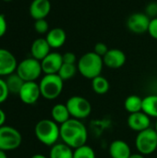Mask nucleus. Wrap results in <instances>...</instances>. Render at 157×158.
<instances>
[{"instance_id":"nucleus-1","label":"nucleus","mask_w":157,"mask_h":158,"mask_svg":"<svg viewBox=\"0 0 157 158\" xmlns=\"http://www.w3.org/2000/svg\"><path fill=\"white\" fill-rule=\"evenodd\" d=\"M60 139L62 140V143L72 149H76L86 144L88 131L81 120L69 118L60 125Z\"/></svg>"},{"instance_id":"nucleus-2","label":"nucleus","mask_w":157,"mask_h":158,"mask_svg":"<svg viewBox=\"0 0 157 158\" xmlns=\"http://www.w3.org/2000/svg\"><path fill=\"white\" fill-rule=\"evenodd\" d=\"M103 67V57L95 54L93 51L85 53L77 62L78 71L82 77L88 80H93L100 76Z\"/></svg>"},{"instance_id":"nucleus-3","label":"nucleus","mask_w":157,"mask_h":158,"mask_svg":"<svg viewBox=\"0 0 157 158\" xmlns=\"http://www.w3.org/2000/svg\"><path fill=\"white\" fill-rule=\"evenodd\" d=\"M34 134L40 143L51 147L60 138V126L53 119H42L36 123Z\"/></svg>"},{"instance_id":"nucleus-4","label":"nucleus","mask_w":157,"mask_h":158,"mask_svg":"<svg viewBox=\"0 0 157 158\" xmlns=\"http://www.w3.org/2000/svg\"><path fill=\"white\" fill-rule=\"evenodd\" d=\"M41 95L46 100L57 98L64 87V81L58 74H44L39 82Z\"/></svg>"},{"instance_id":"nucleus-5","label":"nucleus","mask_w":157,"mask_h":158,"mask_svg":"<svg viewBox=\"0 0 157 158\" xmlns=\"http://www.w3.org/2000/svg\"><path fill=\"white\" fill-rule=\"evenodd\" d=\"M135 146L137 151L143 155L148 156L155 153L157 149V132L155 129L148 128L141 132L135 139Z\"/></svg>"},{"instance_id":"nucleus-6","label":"nucleus","mask_w":157,"mask_h":158,"mask_svg":"<svg viewBox=\"0 0 157 158\" xmlns=\"http://www.w3.org/2000/svg\"><path fill=\"white\" fill-rule=\"evenodd\" d=\"M42 65L41 61L29 57L21 60L17 67L16 73L24 81H35L42 74Z\"/></svg>"},{"instance_id":"nucleus-7","label":"nucleus","mask_w":157,"mask_h":158,"mask_svg":"<svg viewBox=\"0 0 157 158\" xmlns=\"http://www.w3.org/2000/svg\"><path fill=\"white\" fill-rule=\"evenodd\" d=\"M66 106L72 118L84 119L92 113V105L88 99L80 95H74L68 99Z\"/></svg>"},{"instance_id":"nucleus-8","label":"nucleus","mask_w":157,"mask_h":158,"mask_svg":"<svg viewBox=\"0 0 157 158\" xmlns=\"http://www.w3.org/2000/svg\"><path fill=\"white\" fill-rule=\"evenodd\" d=\"M22 142L20 132L11 126L0 127V150L12 151L19 148Z\"/></svg>"},{"instance_id":"nucleus-9","label":"nucleus","mask_w":157,"mask_h":158,"mask_svg":"<svg viewBox=\"0 0 157 158\" xmlns=\"http://www.w3.org/2000/svg\"><path fill=\"white\" fill-rule=\"evenodd\" d=\"M151 19L142 12H136L131 14L127 19V26L129 30L134 33L141 34L148 31Z\"/></svg>"},{"instance_id":"nucleus-10","label":"nucleus","mask_w":157,"mask_h":158,"mask_svg":"<svg viewBox=\"0 0 157 158\" xmlns=\"http://www.w3.org/2000/svg\"><path fill=\"white\" fill-rule=\"evenodd\" d=\"M19 99L26 105H34L40 98L41 91L36 81H25L19 94Z\"/></svg>"},{"instance_id":"nucleus-11","label":"nucleus","mask_w":157,"mask_h":158,"mask_svg":"<svg viewBox=\"0 0 157 158\" xmlns=\"http://www.w3.org/2000/svg\"><path fill=\"white\" fill-rule=\"evenodd\" d=\"M18 62L15 56L5 48H0V77L16 72Z\"/></svg>"},{"instance_id":"nucleus-12","label":"nucleus","mask_w":157,"mask_h":158,"mask_svg":"<svg viewBox=\"0 0 157 158\" xmlns=\"http://www.w3.org/2000/svg\"><path fill=\"white\" fill-rule=\"evenodd\" d=\"M41 65L44 74H57L63 65L62 55L57 52H51L41 61Z\"/></svg>"},{"instance_id":"nucleus-13","label":"nucleus","mask_w":157,"mask_h":158,"mask_svg":"<svg viewBox=\"0 0 157 158\" xmlns=\"http://www.w3.org/2000/svg\"><path fill=\"white\" fill-rule=\"evenodd\" d=\"M129 128L137 132H141L148 128H150L151 125V118L146 115L144 112L140 111L137 113L130 114L127 120Z\"/></svg>"},{"instance_id":"nucleus-14","label":"nucleus","mask_w":157,"mask_h":158,"mask_svg":"<svg viewBox=\"0 0 157 158\" xmlns=\"http://www.w3.org/2000/svg\"><path fill=\"white\" fill-rule=\"evenodd\" d=\"M126 60L127 57L125 53L122 50L117 48L109 49L108 52L103 56L104 65L113 69H117L123 67L126 63Z\"/></svg>"},{"instance_id":"nucleus-15","label":"nucleus","mask_w":157,"mask_h":158,"mask_svg":"<svg viewBox=\"0 0 157 158\" xmlns=\"http://www.w3.org/2000/svg\"><path fill=\"white\" fill-rule=\"evenodd\" d=\"M29 11L34 20L45 19L51 11V3L49 0H32Z\"/></svg>"},{"instance_id":"nucleus-16","label":"nucleus","mask_w":157,"mask_h":158,"mask_svg":"<svg viewBox=\"0 0 157 158\" xmlns=\"http://www.w3.org/2000/svg\"><path fill=\"white\" fill-rule=\"evenodd\" d=\"M51 47L45 38H37L31 45V57L42 61L48 54L51 53Z\"/></svg>"},{"instance_id":"nucleus-17","label":"nucleus","mask_w":157,"mask_h":158,"mask_svg":"<svg viewBox=\"0 0 157 158\" xmlns=\"http://www.w3.org/2000/svg\"><path fill=\"white\" fill-rule=\"evenodd\" d=\"M109 155L112 158H129L131 155V150L125 141L115 140L109 145Z\"/></svg>"},{"instance_id":"nucleus-18","label":"nucleus","mask_w":157,"mask_h":158,"mask_svg":"<svg viewBox=\"0 0 157 158\" xmlns=\"http://www.w3.org/2000/svg\"><path fill=\"white\" fill-rule=\"evenodd\" d=\"M45 39L51 48L57 49L62 47L66 43L67 34L62 28H54L46 33Z\"/></svg>"},{"instance_id":"nucleus-19","label":"nucleus","mask_w":157,"mask_h":158,"mask_svg":"<svg viewBox=\"0 0 157 158\" xmlns=\"http://www.w3.org/2000/svg\"><path fill=\"white\" fill-rule=\"evenodd\" d=\"M74 150L64 143H57L51 146L49 158H73Z\"/></svg>"},{"instance_id":"nucleus-20","label":"nucleus","mask_w":157,"mask_h":158,"mask_svg":"<svg viewBox=\"0 0 157 158\" xmlns=\"http://www.w3.org/2000/svg\"><path fill=\"white\" fill-rule=\"evenodd\" d=\"M51 116H52V119L55 122H56L58 125H62L63 123H65L70 118V115L66 104L55 105L51 110Z\"/></svg>"},{"instance_id":"nucleus-21","label":"nucleus","mask_w":157,"mask_h":158,"mask_svg":"<svg viewBox=\"0 0 157 158\" xmlns=\"http://www.w3.org/2000/svg\"><path fill=\"white\" fill-rule=\"evenodd\" d=\"M143 112L150 118H157V95L152 94L143 98Z\"/></svg>"},{"instance_id":"nucleus-22","label":"nucleus","mask_w":157,"mask_h":158,"mask_svg":"<svg viewBox=\"0 0 157 158\" xmlns=\"http://www.w3.org/2000/svg\"><path fill=\"white\" fill-rule=\"evenodd\" d=\"M5 81H6L7 89L9 91V94H18V95H19L20 89L22 88V86L25 82L16 72L6 76V79Z\"/></svg>"},{"instance_id":"nucleus-23","label":"nucleus","mask_w":157,"mask_h":158,"mask_svg":"<svg viewBox=\"0 0 157 158\" xmlns=\"http://www.w3.org/2000/svg\"><path fill=\"white\" fill-rule=\"evenodd\" d=\"M124 107L130 114L143 111V98L138 95H130L124 102Z\"/></svg>"},{"instance_id":"nucleus-24","label":"nucleus","mask_w":157,"mask_h":158,"mask_svg":"<svg viewBox=\"0 0 157 158\" xmlns=\"http://www.w3.org/2000/svg\"><path fill=\"white\" fill-rule=\"evenodd\" d=\"M92 88L96 94H105L110 88L109 81H107V79L100 75L92 80Z\"/></svg>"},{"instance_id":"nucleus-25","label":"nucleus","mask_w":157,"mask_h":158,"mask_svg":"<svg viewBox=\"0 0 157 158\" xmlns=\"http://www.w3.org/2000/svg\"><path fill=\"white\" fill-rule=\"evenodd\" d=\"M77 71H78V68H77V66L75 64L63 63V65L60 68L57 74L59 75V77L63 81H68V80L72 79L76 75Z\"/></svg>"},{"instance_id":"nucleus-26","label":"nucleus","mask_w":157,"mask_h":158,"mask_svg":"<svg viewBox=\"0 0 157 158\" xmlns=\"http://www.w3.org/2000/svg\"><path fill=\"white\" fill-rule=\"evenodd\" d=\"M73 158H96V156L94 150L91 146L85 144L74 149Z\"/></svg>"},{"instance_id":"nucleus-27","label":"nucleus","mask_w":157,"mask_h":158,"mask_svg":"<svg viewBox=\"0 0 157 158\" xmlns=\"http://www.w3.org/2000/svg\"><path fill=\"white\" fill-rule=\"evenodd\" d=\"M33 27H34L35 31L37 33H39V34H44V33H47L50 31L49 30V24H48V22L46 21L45 19L35 20Z\"/></svg>"},{"instance_id":"nucleus-28","label":"nucleus","mask_w":157,"mask_h":158,"mask_svg":"<svg viewBox=\"0 0 157 158\" xmlns=\"http://www.w3.org/2000/svg\"><path fill=\"white\" fill-rule=\"evenodd\" d=\"M8 94H9V91L7 89L6 81L0 78V104L4 103L7 99Z\"/></svg>"},{"instance_id":"nucleus-29","label":"nucleus","mask_w":157,"mask_h":158,"mask_svg":"<svg viewBox=\"0 0 157 158\" xmlns=\"http://www.w3.org/2000/svg\"><path fill=\"white\" fill-rule=\"evenodd\" d=\"M151 19L157 18V3L156 2H151L149 3L145 7L144 12Z\"/></svg>"},{"instance_id":"nucleus-30","label":"nucleus","mask_w":157,"mask_h":158,"mask_svg":"<svg viewBox=\"0 0 157 158\" xmlns=\"http://www.w3.org/2000/svg\"><path fill=\"white\" fill-rule=\"evenodd\" d=\"M108 50L109 49H108L107 45L105 44H104V43H101V42L95 44V45L93 47V52L95 54H97L98 56H102V57L108 52Z\"/></svg>"},{"instance_id":"nucleus-31","label":"nucleus","mask_w":157,"mask_h":158,"mask_svg":"<svg viewBox=\"0 0 157 158\" xmlns=\"http://www.w3.org/2000/svg\"><path fill=\"white\" fill-rule=\"evenodd\" d=\"M148 32L152 38L157 40V18L151 19L149 28H148Z\"/></svg>"},{"instance_id":"nucleus-32","label":"nucleus","mask_w":157,"mask_h":158,"mask_svg":"<svg viewBox=\"0 0 157 158\" xmlns=\"http://www.w3.org/2000/svg\"><path fill=\"white\" fill-rule=\"evenodd\" d=\"M63 57V63L66 64H76L77 56L73 52H67L62 55Z\"/></svg>"},{"instance_id":"nucleus-33","label":"nucleus","mask_w":157,"mask_h":158,"mask_svg":"<svg viewBox=\"0 0 157 158\" xmlns=\"http://www.w3.org/2000/svg\"><path fill=\"white\" fill-rule=\"evenodd\" d=\"M7 30V23L5 16L3 14H0V38L3 37Z\"/></svg>"},{"instance_id":"nucleus-34","label":"nucleus","mask_w":157,"mask_h":158,"mask_svg":"<svg viewBox=\"0 0 157 158\" xmlns=\"http://www.w3.org/2000/svg\"><path fill=\"white\" fill-rule=\"evenodd\" d=\"M6 113L0 108V127L4 126V124H5V122H6Z\"/></svg>"},{"instance_id":"nucleus-35","label":"nucleus","mask_w":157,"mask_h":158,"mask_svg":"<svg viewBox=\"0 0 157 158\" xmlns=\"http://www.w3.org/2000/svg\"><path fill=\"white\" fill-rule=\"evenodd\" d=\"M129 158H144V156L143 155H142V154H140V153H138V154H134V155H130V156Z\"/></svg>"},{"instance_id":"nucleus-36","label":"nucleus","mask_w":157,"mask_h":158,"mask_svg":"<svg viewBox=\"0 0 157 158\" xmlns=\"http://www.w3.org/2000/svg\"><path fill=\"white\" fill-rule=\"evenodd\" d=\"M31 158H49V157H46L45 156L41 155V154H36V155H33V156H32Z\"/></svg>"},{"instance_id":"nucleus-37","label":"nucleus","mask_w":157,"mask_h":158,"mask_svg":"<svg viewBox=\"0 0 157 158\" xmlns=\"http://www.w3.org/2000/svg\"><path fill=\"white\" fill-rule=\"evenodd\" d=\"M0 158H7V156L5 151L0 150Z\"/></svg>"},{"instance_id":"nucleus-38","label":"nucleus","mask_w":157,"mask_h":158,"mask_svg":"<svg viewBox=\"0 0 157 158\" xmlns=\"http://www.w3.org/2000/svg\"><path fill=\"white\" fill-rule=\"evenodd\" d=\"M155 130L156 131V132H157V119H156V122H155Z\"/></svg>"},{"instance_id":"nucleus-39","label":"nucleus","mask_w":157,"mask_h":158,"mask_svg":"<svg viewBox=\"0 0 157 158\" xmlns=\"http://www.w3.org/2000/svg\"><path fill=\"white\" fill-rule=\"evenodd\" d=\"M3 1H5V2H11L12 0H3Z\"/></svg>"}]
</instances>
